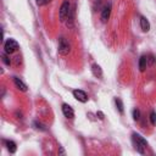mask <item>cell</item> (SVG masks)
<instances>
[{
  "instance_id": "cell-18",
  "label": "cell",
  "mask_w": 156,
  "mask_h": 156,
  "mask_svg": "<svg viewBox=\"0 0 156 156\" xmlns=\"http://www.w3.org/2000/svg\"><path fill=\"white\" fill-rule=\"evenodd\" d=\"M36 3L38 6H43V5L48 4V0H36Z\"/></svg>"
},
{
  "instance_id": "cell-4",
  "label": "cell",
  "mask_w": 156,
  "mask_h": 156,
  "mask_svg": "<svg viewBox=\"0 0 156 156\" xmlns=\"http://www.w3.org/2000/svg\"><path fill=\"white\" fill-rule=\"evenodd\" d=\"M4 49H5V53L7 54H12L19 49V43L14 39H7L6 42L4 43Z\"/></svg>"
},
{
  "instance_id": "cell-17",
  "label": "cell",
  "mask_w": 156,
  "mask_h": 156,
  "mask_svg": "<svg viewBox=\"0 0 156 156\" xmlns=\"http://www.w3.org/2000/svg\"><path fill=\"white\" fill-rule=\"evenodd\" d=\"M146 60H147V63H149V65H155L156 63V59H155L152 55L146 56Z\"/></svg>"
},
{
  "instance_id": "cell-20",
  "label": "cell",
  "mask_w": 156,
  "mask_h": 156,
  "mask_svg": "<svg viewBox=\"0 0 156 156\" xmlns=\"http://www.w3.org/2000/svg\"><path fill=\"white\" fill-rule=\"evenodd\" d=\"M66 152H65V150H63V147L62 146H60L59 147V155H65Z\"/></svg>"
},
{
  "instance_id": "cell-12",
  "label": "cell",
  "mask_w": 156,
  "mask_h": 156,
  "mask_svg": "<svg viewBox=\"0 0 156 156\" xmlns=\"http://www.w3.org/2000/svg\"><path fill=\"white\" fill-rule=\"evenodd\" d=\"M147 66V60H146V56H142L140 59H139V70H140L142 72L145 71Z\"/></svg>"
},
{
  "instance_id": "cell-13",
  "label": "cell",
  "mask_w": 156,
  "mask_h": 156,
  "mask_svg": "<svg viewBox=\"0 0 156 156\" xmlns=\"http://www.w3.org/2000/svg\"><path fill=\"white\" fill-rule=\"evenodd\" d=\"M115 104H116V108L120 111V113H123V103H122V100L118 99V98H116V99H115Z\"/></svg>"
},
{
  "instance_id": "cell-16",
  "label": "cell",
  "mask_w": 156,
  "mask_h": 156,
  "mask_svg": "<svg viewBox=\"0 0 156 156\" xmlns=\"http://www.w3.org/2000/svg\"><path fill=\"white\" fill-rule=\"evenodd\" d=\"M150 122L152 126H156V111H151L150 113Z\"/></svg>"
},
{
  "instance_id": "cell-7",
  "label": "cell",
  "mask_w": 156,
  "mask_h": 156,
  "mask_svg": "<svg viewBox=\"0 0 156 156\" xmlns=\"http://www.w3.org/2000/svg\"><path fill=\"white\" fill-rule=\"evenodd\" d=\"M111 9H112V6H111V4L109 3L108 5H106L104 9H103V11H101V21L103 22H108V20L110 19V14H111Z\"/></svg>"
},
{
  "instance_id": "cell-15",
  "label": "cell",
  "mask_w": 156,
  "mask_h": 156,
  "mask_svg": "<svg viewBox=\"0 0 156 156\" xmlns=\"http://www.w3.org/2000/svg\"><path fill=\"white\" fill-rule=\"evenodd\" d=\"M133 120L137 121V122L140 120V111H139L138 109H134L133 110Z\"/></svg>"
},
{
  "instance_id": "cell-1",
  "label": "cell",
  "mask_w": 156,
  "mask_h": 156,
  "mask_svg": "<svg viewBox=\"0 0 156 156\" xmlns=\"http://www.w3.org/2000/svg\"><path fill=\"white\" fill-rule=\"evenodd\" d=\"M133 143H134V146L139 154H145V147L147 146V143L142 135L134 133L133 134Z\"/></svg>"
},
{
  "instance_id": "cell-14",
  "label": "cell",
  "mask_w": 156,
  "mask_h": 156,
  "mask_svg": "<svg viewBox=\"0 0 156 156\" xmlns=\"http://www.w3.org/2000/svg\"><path fill=\"white\" fill-rule=\"evenodd\" d=\"M1 57H3L4 63L7 65V66H10V65H11V60H10V57L7 56V53H3V54H1Z\"/></svg>"
},
{
  "instance_id": "cell-8",
  "label": "cell",
  "mask_w": 156,
  "mask_h": 156,
  "mask_svg": "<svg viewBox=\"0 0 156 156\" xmlns=\"http://www.w3.org/2000/svg\"><path fill=\"white\" fill-rule=\"evenodd\" d=\"M14 83H15L16 87L21 90V92H27V85L24 84L19 77H14Z\"/></svg>"
},
{
  "instance_id": "cell-5",
  "label": "cell",
  "mask_w": 156,
  "mask_h": 156,
  "mask_svg": "<svg viewBox=\"0 0 156 156\" xmlns=\"http://www.w3.org/2000/svg\"><path fill=\"white\" fill-rule=\"evenodd\" d=\"M73 96L80 103H87L88 101V95L85 94V92H83V90H80V89L73 90Z\"/></svg>"
},
{
  "instance_id": "cell-11",
  "label": "cell",
  "mask_w": 156,
  "mask_h": 156,
  "mask_svg": "<svg viewBox=\"0 0 156 156\" xmlns=\"http://www.w3.org/2000/svg\"><path fill=\"white\" fill-rule=\"evenodd\" d=\"M5 144H6V147H7V150H9L11 154H15L16 152V143L15 142H12V140H6L5 142Z\"/></svg>"
},
{
  "instance_id": "cell-22",
  "label": "cell",
  "mask_w": 156,
  "mask_h": 156,
  "mask_svg": "<svg viewBox=\"0 0 156 156\" xmlns=\"http://www.w3.org/2000/svg\"><path fill=\"white\" fill-rule=\"evenodd\" d=\"M49 1H50V0H48V3H49Z\"/></svg>"
},
{
  "instance_id": "cell-10",
  "label": "cell",
  "mask_w": 156,
  "mask_h": 156,
  "mask_svg": "<svg viewBox=\"0 0 156 156\" xmlns=\"http://www.w3.org/2000/svg\"><path fill=\"white\" fill-rule=\"evenodd\" d=\"M92 71H93V75L95 77H98V78H101L103 77V70H101V67L99 66V65L94 63L93 66H92Z\"/></svg>"
},
{
  "instance_id": "cell-9",
  "label": "cell",
  "mask_w": 156,
  "mask_h": 156,
  "mask_svg": "<svg viewBox=\"0 0 156 156\" xmlns=\"http://www.w3.org/2000/svg\"><path fill=\"white\" fill-rule=\"evenodd\" d=\"M140 28H142L143 32H149L150 31V23L144 17V16L140 17Z\"/></svg>"
},
{
  "instance_id": "cell-2",
  "label": "cell",
  "mask_w": 156,
  "mask_h": 156,
  "mask_svg": "<svg viewBox=\"0 0 156 156\" xmlns=\"http://www.w3.org/2000/svg\"><path fill=\"white\" fill-rule=\"evenodd\" d=\"M71 4L68 0H65V1L62 3L61 7H60V10H59V17H60V21L61 22H66L67 17H68V15L71 12Z\"/></svg>"
},
{
  "instance_id": "cell-6",
  "label": "cell",
  "mask_w": 156,
  "mask_h": 156,
  "mask_svg": "<svg viewBox=\"0 0 156 156\" xmlns=\"http://www.w3.org/2000/svg\"><path fill=\"white\" fill-rule=\"evenodd\" d=\"M62 113L65 115V117H67V118H73L75 117V111H73V109L71 108L70 105L67 104H62Z\"/></svg>"
},
{
  "instance_id": "cell-3",
  "label": "cell",
  "mask_w": 156,
  "mask_h": 156,
  "mask_svg": "<svg viewBox=\"0 0 156 156\" xmlns=\"http://www.w3.org/2000/svg\"><path fill=\"white\" fill-rule=\"evenodd\" d=\"M71 51V46L68 44V42L65 38H60L59 40V54L62 56L68 55V53Z\"/></svg>"
},
{
  "instance_id": "cell-21",
  "label": "cell",
  "mask_w": 156,
  "mask_h": 156,
  "mask_svg": "<svg viewBox=\"0 0 156 156\" xmlns=\"http://www.w3.org/2000/svg\"><path fill=\"white\" fill-rule=\"evenodd\" d=\"M96 115H98V116H99V118H100V120H104V113H103V112H100V111H99V112H98Z\"/></svg>"
},
{
  "instance_id": "cell-19",
  "label": "cell",
  "mask_w": 156,
  "mask_h": 156,
  "mask_svg": "<svg viewBox=\"0 0 156 156\" xmlns=\"http://www.w3.org/2000/svg\"><path fill=\"white\" fill-rule=\"evenodd\" d=\"M34 125H36V126H38V127H37L38 129H42V130H45V127H44L43 125H40V123H38V122H36V123H34Z\"/></svg>"
}]
</instances>
